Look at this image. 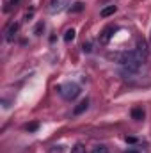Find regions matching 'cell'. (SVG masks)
Returning <instances> with one entry per match:
<instances>
[{"label": "cell", "mask_w": 151, "mask_h": 153, "mask_svg": "<svg viewBox=\"0 0 151 153\" xmlns=\"http://www.w3.org/2000/svg\"><path fill=\"white\" fill-rule=\"evenodd\" d=\"M57 91H59V94H61L64 100H68V102L75 100L76 96L80 94V87L76 85L75 82H66V84H61V85L57 87Z\"/></svg>", "instance_id": "6da1fadb"}, {"label": "cell", "mask_w": 151, "mask_h": 153, "mask_svg": "<svg viewBox=\"0 0 151 153\" xmlns=\"http://www.w3.org/2000/svg\"><path fill=\"white\" fill-rule=\"evenodd\" d=\"M71 4V0H50V13H61L64 9H68V5Z\"/></svg>", "instance_id": "7a4b0ae2"}, {"label": "cell", "mask_w": 151, "mask_h": 153, "mask_svg": "<svg viewBox=\"0 0 151 153\" xmlns=\"http://www.w3.org/2000/svg\"><path fill=\"white\" fill-rule=\"evenodd\" d=\"M18 29H20L18 23H11V25L7 27V30H5V39H7V41H13L14 36H16V32H18Z\"/></svg>", "instance_id": "3957f363"}, {"label": "cell", "mask_w": 151, "mask_h": 153, "mask_svg": "<svg viewBox=\"0 0 151 153\" xmlns=\"http://www.w3.org/2000/svg\"><path fill=\"white\" fill-rule=\"evenodd\" d=\"M87 107H89V100L85 98V100H82V102H80V103L76 105V107H75V111H73V112H75V114H82L84 111H87Z\"/></svg>", "instance_id": "277c9868"}, {"label": "cell", "mask_w": 151, "mask_h": 153, "mask_svg": "<svg viewBox=\"0 0 151 153\" xmlns=\"http://www.w3.org/2000/svg\"><path fill=\"white\" fill-rule=\"evenodd\" d=\"M115 11H117V7H115V5H107V7H103V9H101V13H100V14H101L103 18H107V16L114 14Z\"/></svg>", "instance_id": "5b68a950"}, {"label": "cell", "mask_w": 151, "mask_h": 153, "mask_svg": "<svg viewBox=\"0 0 151 153\" xmlns=\"http://www.w3.org/2000/svg\"><path fill=\"white\" fill-rule=\"evenodd\" d=\"M132 117H133V119H137V121L144 119V111H142L141 107H135V109L132 111Z\"/></svg>", "instance_id": "8992f818"}, {"label": "cell", "mask_w": 151, "mask_h": 153, "mask_svg": "<svg viewBox=\"0 0 151 153\" xmlns=\"http://www.w3.org/2000/svg\"><path fill=\"white\" fill-rule=\"evenodd\" d=\"M114 30H115L114 27H107V29H105V30L101 32V41H103V43H107V41L110 39V36H112L110 32H114Z\"/></svg>", "instance_id": "52a82bcc"}, {"label": "cell", "mask_w": 151, "mask_h": 153, "mask_svg": "<svg viewBox=\"0 0 151 153\" xmlns=\"http://www.w3.org/2000/svg\"><path fill=\"white\" fill-rule=\"evenodd\" d=\"M76 36V32H75V29H68L66 32H64V41L66 43H70V41H73Z\"/></svg>", "instance_id": "ba28073f"}, {"label": "cell", "mask_w": 151, "mask_h": 153, "mask_svg": "<svg viewBox=\"0 0 151 153\" xmlns=\"http://www.w3.org/2000/svg\"><path fill=\"white\" fill-rule=\"evenodd\" d=\"M93 153H109V148L105 144H100V146H94L93 148Z\"/></svg>", "instance_id": "9c48e42d"}, {"label": "cell", "mask_w": 151, "mask_h": 153, "mask_svg": "<svg viewBox=\"0 0 151 153\" xmlns=\"http://www.w3.org/2000/svg\"><path fill=\"white\" fill-rule=\"evenodd\" d=\"M71 153H85V146L78 143V144H75V146L71 148Z\"/></svg>", "instance_id": "30bf717a"}, {"label": "cell", "mask_w": 151, "mask_h": 153, "mask_svg": "<svg viewBox=\"0 0 151 153\" xmlns=\"http://www.w3.org/2000/svg\"><path fill=\"white\" fill-rule=\"evenodd\" d=\"M82 9H84V4H82V2H76V4H73V7H70L71 13H78V11H82Z\"/></svg>", "instance_id": "8fae6325"}, {"label": "cell", "mask_w": 151, "mask_h": 153, "mask_svg": "<svg viewBox=\"0 0 151 153\" xmlns=\"http://www.w3.org/2000/svg\"><path fill=\"white\" fill-rule=\"evenodd\" d=\"M27 130H29V132H34V130H38V123H30V125H27Z\"/></svg>", "instance_id": "7c38bea8"}, {"label": "cell", "mask_w": 151, "mask_h": 153, "mask_svg": "<svg viewBox=\"0 0 151 153\" xmlns=\"http://www.w3.org/2000/svg\"><path fill=\"white\" fill-rule=\"evenodd\" d=\"M84 50L85 52H91V45H84Z\"/></svg>", "instance_id": "4fadbf2b"}, {"label": "cell", "mask_w": 151, "mask_h": 153, "mask_svg": "<svg viewBox=\"0 0 151 153\" xmlns=\"http://www.w3.org/2000/svg\"><path fill=\"white\" fill-rule=\"evenodd\" d=\"M126 153H137V152L135 150H130V152H126Z\"/></svg>", "instance_id": "5bb4252c"}, {"label": "cell", "mask_w": 151, "mask_h": 153, "mask_svg": "<svg viewBox=\"0 0 151 153\" xmlns=\"http://www.w3.org/2000/svg\"><path fill=\"white\" fill-rule=\"evenodd\" d=\"M150 48H151V34H150Z\"/></svg>", "instance_id": "9a60e30c"}, {"label": "cell", "mask_w": 151, "mask_h": 153, "mask_svg": "<svg viewBox=\"0 0 151 153\" xmlns=\"http://www.w3.org/2000/svg\"><path fill=\"white\" fill-rule=\"evenodd\" d=\"M13 2H14V4H16V2H20V0H13Z\"/></svg>", "instance_id": "2e32d148"}]
</instances>
